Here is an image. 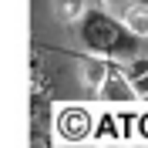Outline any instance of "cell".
I'll return each mask as SVG.
<instances>
[{"instance_id": "6da1fadb", "label": "cell", "mask_w": 148, "mask_h": 148, "mask_svg": "<svg viewBox=\"0 0 148 148\" xmlns=\"http://www.w3.org/2000/svg\"><path fill=\"white\" fill-rule=\"evenodd\" d=\"M77 34H81L84 47L91 54L104 57V61H114L121 67L128 64V61H135L141 54V44H145V37H138L125 20L111 17L108 10H101V7H88L81 14Z\"/></svg>"}, {"instance_id": "7a4b0ae2", "label": "cell", "mask_w": 148, "mask_h": 148, "mask_svg": "<svg viewBox=\"0 0 148 148\" xmlns=\"http://www.w3.org/2000/svg\"><path fill=\"white\" fill-rule=\"evenodd\" d=\"M54 131L61 141H91L94 138V114L81 104H64L54 114Z\"/></svg>"}, {"instance_id": "3957f363", "label": "cell", "mask_w": 148, "mask_h": 148, "mask_svg": "<svg viewBox=\"0 0 148 148\" xmlns=\"http://www.w3.org/2000/svg\"><path fill=\"white\" fill-rule=\"evenodd\" d=\"M98 98L101 101H118V104H131L135 98H138V91H135V84H131V77L125 74V67L121 64H111L108 77L101 81V88H98Z\"/></svg>"}, {"instance_id": "277c9868", "label": "cell", "mask_w": 148, "mask_h": 148, "mask_svg": "<svg viewBox=\"0 0 148 148\" xmlns=\"http://www.w3.org/2000/svg\"><path fill=\"white\" fill-rule=\"evenodd\" d=\"M111 64H114V61H104V57H98V54L81 57V77H84V84H88V88H101V81L108 77Z\"/></svg>"}, {"instance_id": "5b68a950", "label": "cell", "mask_w": 148, "mask_h": 148, "mask_svg": "<svg viewBox=\"0 0 148 148\" xmlns=\"http://www.w3.org/2000/svg\"><path fill=\"white\" fill-rule=\"evenodd\" d=\"M125 24L138 37H148V3H128L125 7Z\"/></svg>"}, {"instance_id": "8992f818", "label": "cell", "mask_w": 148, "mask_h": 148, "mask_svg": "<svg viewBox=\"0 0 148 148\" xmlns=\"http://www.w3.org/2000/svg\"><path fill=\"white\" fill-rule=\"evenodd\" d=\"M88 7H91L88 0H54V14H57L61 20H67V24H77L81 14H84Z\"/></svg>"}, {"instance_id": "52a82bcc", "label": "cell", "mask_w": 148, "mask_h": 148, "mask_svg": "<svg viewBox=\"0 0 148 148\" xmlns=\"http://www.w3.org/2000/svg\"><path fill=\"white\" fill-rule=\"evenodd\" d=\"M131 84H135V91H138L141 98H148V71L138 74V77H131Z\"/></svg>"}, {"instance_id": "ba28073f", "label": "cell", "mask_w": 148, "mask_h": 148, "mask_svg": "<svg viewBox=\"0 0 148 148\" xmlns=\"http://www.w3.org/2000/svg\"><path fill=\"white\" fill-rule=\"evenodd\" d=\"M57 148H98V145H91V141H61Z\"/></svg>"}, {"instance_id": "9c48e42d", "label": "cell", "mask_w": 148, "mask_h": 148, "mask_svg": "<svg viewBox=\"0 0 148 148\" xmlns=\"http://www.w3.org/2000/svg\"><path fill=\"white\" fill-rule=\"evenodd\" d=\"M104 3H108V7H121V10H125L128 3H135V0H104Z\"/></svg>"}, {"instance_id": "30bf717a", "label": "cell", "mask_w": 148, "mask_h": 148, "mask_svg": "<svg viewBox=\"0 0 148 148\" xmlns=\"http://www.w3.org/2000/svg\"><path fill=\"white\" fill-rule=\"evenodd\" d=\"M111 148H128V145H111Z\"/></svg>"}]
</instances>
